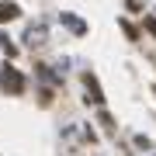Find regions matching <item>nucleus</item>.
Instances as JSON below:
<instances>
[{
	"mask_svg": "<svg viewBox=\"0 0 156 156\" xmlns=\"http://www.w3.org/2000/svg\"><path fill=\"white\" fill-rule=\"evenodd\" d=\"M4 83H7V90H11V94H17V90H21V76H17L14 69H4Z\"/></svg>",
	"mask_w": 156,
	"mask_h": 156,
	"instance_id": "obj_1",
	"label": "nucleus"
},
{
	"mask_svg": "<svg viewBox=\"0 0 156 156\" xmlns=\"http://www.w3.org/2000/svg\"><path fill=\"white\" fill-rule=\"evenodd\" d=\"M14 14H17V7H11V4H7V7H0V21H11Z\"/></svg>",
	"mask_w": 156,
	"mask_h": 156,
	"instance_id": "obj_2",
	"label": "nucleus"
}]
</instances>
